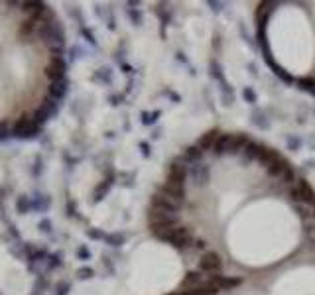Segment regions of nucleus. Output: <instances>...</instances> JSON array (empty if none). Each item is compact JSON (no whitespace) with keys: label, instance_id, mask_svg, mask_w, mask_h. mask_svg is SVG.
Returning a JSON list of instances; mask_svg holds the SVG:
<instances>
[{"label":"nucleus","instance_id":"35","mask_svg":"<svg viewBox=\"0 0 315 295\" xmlns=\"http://www.w3.org/2000/svg\"><path fill=\"white\" fill-rule=\"evenodd\" d=\"M50 228H52V222H50V221H41V222H39V230H43V232H48Z\"/></svg>","mask_w":315,"mask_h":295},{"label":"nucleus","instance_id":"40","mask_svg":"<svg viewBox=\"0 0 315 295\" xmlns=\"http://www.w3.org/2000/svg\"><path fill=\"white\" fill-rule=\"evenodd\" d=\"M169 295H191L189 289H182V291H175V293H169Z\"/></svg>","mask_w":315,"mask_h":295},{"label":"nucleus","instance_id":"21","mask_svg":"<svg viewBox=\"0 0 315 295\" xmlns=\"http://www.w3.org/2000/svg\"><path fill=\"white\" fill-rule=\"evenodd\" d=\"M203 150L199 146H189L186 150V160H189L191 164H199L201 162V158H203Z\"/></svg>","mask_w":315,"mask_h":295},{"label":"nucleus","instance_id":"23","mask_svg":"<svg viewBox=\"0 0 315 295\" xmlns=\"http://www.w3.org/2000/svg\"><path fill=\"white\" fill-rule=\"evenodd\" d=\"M16 209H18V213H22V215H26L28 211H32V209H30V197L18 195V197H16Z\"/></svg>","mask_w":315,"mask_h":295},{"label":"nucleus","instance_id":"12","mask_svg":"<svg viewBox=\"0 0 315 295\" xmlns=\"http://www.w3.org/2000/svg\"><path fill=\"white\" fill-rule=\"evenodd\" d=\"M248 146V138L246 134H233L231 144H229V152L227 154H241L244 152V148Z\"/></svg>","mask_w":315,"mask_h":295},{"label":"nucleus","instance_id":"19","mask_svg":"<svg viewBox=\"0 0 315 295\" xmlns=\"http://www.w3.org/2000/svg\"><path fill=\"white\" fill-rule=\"evenodd\" d=\"M280 158V154L276 152V150H270V148H264L262 150V154H260V158H258V162L262 164L264 167H268L272 162H276Z\"/></svg>","mask_w":315,"mask_h":295},{"label":"nucleus","instance_id":"36","mask_svg":"<svg viewBox=\"0 0 315 295\" xmlns=\"http://www.w3.org/2000/svg\"><path fill=\"white\" fill-rule=\"evenodd\" d=\"M77 256H79V258H89V250H87V248H79Z\"/></svg>","mask_w":315,"mask_h":295},{"label":"nucleus","instance_id":"10","mask_svg":"<svg viewBox=\"0 0 315 295\" xmlns=\"http://www.w3.org/2000/svg\"><path fill=\"white\" fill-rule=\"evenodd\" d=\"M205 283L203 272H187L184 281H182V287L184 289H197Z\"/></svg>","mask_w":315,"mask_h":295},{"label":"nucleus","instance_id":"6","mask_svg":"<svg viewBox=\"0 0 315 295\" xmlns=\"http://www.w3.org/2000/svg\"><path fill=\"white\" fill-rule=\"evenodd\" d=\"M152 207L162 209V211H169V213H177L182 203H177L173 197H169L164 191H156V193L152 195Z\"/></svg>","mask_w":315,"mask_h":295},{"label":"nucleus","instance_id":"13","mask_svg":"<svg viewBox=\"0 0 315 295\" xmlns=\"http://www.w3.org/2000/svg\"><path fill=\"white\" fill-rule=\"evenodd\" d=\"M219 136H221V132H219V130H209L207 134L201 136V140H199V144H197V146L201 148L203 152H207V150H213L215 144H217V140H219Z\"/></svg>","mask_w":315,"mask_h":295},{"label":"nucleus","instance_id":"15","mask_svg":"<svg viewBox=\"0 0 315 295\" xmlns=\"http://www.w3.org/2000/svg\"><path fill=\"white\" fill-rule=\"evenodd\" d=\"M167 177H171V179H175V181H182V183H186L187 179V166H184L182 162H173L171 167H169V175Z\"/></svg>","mask_w":315,"mask_h":295},{"label":"nucleus","instance_id":"16","mask_svg":"<svg viewBox=\"0 0 315 295\" xmlns=\"http://www.w3.org/2000/svg\"><path fill=\"white\" fill-rule=\"evenodd\" d=\"M50 197H46V195H41V193H36L34 197H30V209L32 211H36V213H43L48 207H50Z\"/></svg>","mask_w":315,"mask_h":295},{"label":"nucleus","instance_id":"24","mask_svg":"<svg viewBox=\"0 0 315 295\" xmlns=\"http://www.w3.org/2000/svg\"><path fill=\"white\" fill-rule=\"evenodd\" d=\"M105 242L109 244V246H122L124 244V234L122 232H114V234H107V238Z\"/></svg>","mask_w":315,"mask_h":295},{"label":"nucleus","instance_id":"38","mask_svg":"<svg viewBox=\"0 0 315 295\" xmlns=\"http://www.w3.org/2000/svg\"><path fill=\"white\" fill-rule=\"evenodd\" d=\"M6 134H8V130H6V122H2V124H0V138H6Z\"/></svg>","mask_w":315,"mask_h":295},{"label":"nucleus","instance_id":"8","mask_svg":"<svg viewBox=\"0 0 315 295\" xmlns=\"http://www.w3.org/2000/svg\"><path fill=\"white\" fill-rule=\"evenodd\" d=\"M209 281L221 291V289H233V287H237V285H241L242 279L241 277H229V276H221V274H215V276H209Z\"/></svg>","mask_w":315,"mask_h":295},{"label":"nucleus","instance_id":"29","mask_svg":"<svg viewBox=\"0 0 315 295\" xmlns=\"http://www.w3.org/2000/svg\"><path fill=\"white\" fill-rule=\"evenodd\" d=\"M252 122L258 124L260 128H268V122L264 120V114H262V112H254V114H252Z\"/></svg>","mask_w":315,"mask_h":295},{"label":"nucleus","instance_id":"18","mask_svg":"<svg viewBox=\"0 0 315 295\" xmlns=\"http://www.w3.org/2000/svg\"><path fill=\"white\" fill-rule=\"evenodd\" d=\"M231 138H233V134H221L219 140H217V144H215V148H213V152H215L217 156L227 154V152H229V144H231Z\"/></svg>","mask_w":315,"mask_h":295},{"label":"nucleus","instance_id":"14","mask_svg":"<svg viewBox=\"0 0 315 295\" xmlns=\"http://www.w3.org/2000/svg\"><path fill=\"white\" fill-rule=\"evenodd\" d=\"M37 28H39V24L37 22H34V20L26 18L22 24H20L18 28V36L22 37V39H28V37H32V34H36Z\"/></svg>","mask_w":315,"mask_h":295},{"label":"nucleus","instance_id":"3","mask_svg":"<svg viewBox=\"0 0 315 295\" xmlns=\"http://www.w3.org/2000/svg\"><path fill=\"white\" fill-rule=\"evenodd\" d=\"M65 71H67V63L63 57H50L48 65L43 67V75L50 79V83H57L65 79Z\"/></svg>","mask_w":315,"mask_h":295},{"label":"nucleus","instance_id":"41","mask_svg":"<svg viewBox=\"0 0 315 295\" xmlns=\"http://www.w3.org/2000/svg\"><path fill=\"white\" fill-rule=\"evenodd\" d=\"M311 217H313V221H315V209L311 211Z\"/></svg>","mask_w":315,"mask_h":295},{"label":"nucleus","instance_id":"37","mask_svg":"<svg viewBox=\"0 0 315 295\" xmlns=\"http://www.w3.org/2000/svg\"><path fill=\"white\" fill-rule=\"evenodd\" d=\"M193 246H195L197 250H205V240H195Z\"/></svg>","mask_w":315,"mask_h":295},{"label":"nucleus","instance_id":"28","mask_svg":"<svg viewBox=\"0 0 315 295\" xmlns=\"http://www.w3.org/2000/svg\"><path fill=\"white\" fill-rule=\"evenodd\" d=\"M93 276H95L93 268H81V270H77V277L79 279H91Z\"/></svg>","mask_w":315,"mask_h":295},{"label":"nucleus","instance_id":"26","mask_svg":"<svg viewBox=\"0 0 315 295\" xmlns=\"http://www.w3.org/2000/svg\"><path fill=\"white\" fill-rule=\"evenodd\" d=\"M282 181H284V183H288V185H292L294 181H296V173H294V169H292V167H288V169L282 173Z\"/></svg>","mask_w":315,"mask_h":295},{"label":"nucleus","instance_id":"2","mask_svg":"<svg viewBox=\"0 0 315 295\" xmlns=\"http://www.w3.org/2000/svg\"><path fill=\"white\" fill-rule=\"evenodd\" d=\"M290 197H292L296 203L315 205V191L311 189V185L307 183L305 179H297L296 187L290 189Z\"/></svg>","mask_w":315,"mask_h":295},{"label":"nucleus","instance_id":"27","mask_svg":"<svg viewBox=\"0 0 315 295\" xmlns=\"http://www.w3.org/2000/svg\"><path fill=\"white\" fill-rule=\"evenodd\" d=\"M69 289H71V283H69V281H59L54 295H67L69 293Z\"/></svg>","mask_w":315,"mask_h":295},{"label":"nucleus","instance_id":"17","mask_svg":"<svg viewBox=\"0 0 315 295\" xmlns=\"http://www.w3.org/2000/svg\"><path fill=\"white\" fill-rule=\"evenodd\" d=\"M288 167H290V164H288V162L280 156L276 162H272L270 166L266 167V173H268V175H272V177H282V173H284Z\"/></svg>","mask_w":315,"mask_h":295},{"label":"nucleus","instance_id":"33","mask_svg":"<svg viewBox=\"0 0 315 295\" xmlns=\"http://www.w3.org/2000/svg\"><path fill=\"white\" fill-rule=\"evenodd\" d=\"M242 94H244V99H246L250 105H254V103H256V94L252 92V89H244V91H242Z\"/></svg>","mask_w":315,"mask_h":295},{"label":"nucleus","instance_id":"32","mask_svg":"<svg viewBox=\"0 0 315 295\" xmlns=\"http://www.w3.org/2000/svg\"><path fill=\"white\" fill-rule=\"evenodd\" d=\"M61 256H59V254H54V256H48V260H50V266H48V268H50V270H56V268H59V266H61Z\"/></svg>","mask_w":315,"mask_h":295},{"label":"nucleus","instance_id":"25","mask_svg":"<svg viewBox=\"0 0 315 295\" xmlns=\"http://www.w3.org/2000/svg\"><path fill=\"white\" fill-rule=\"evenodd\" d=\"M112 185V179H105V183L101 185V187H97V191H95V199L99 201V199H103V195L109 191V187Z\"/></svg>","mask_w":315,"mask_h":295},{"label":"nucleus","instance_id":"4","mask_svg":"<svg viewBox=\"0 0 315 295\" xmlns=\"http://www.w3.org/2000/svg\"><path fill=\"white\" fill-rule=\"evenodd\" d=\"M222 268V260L217 252H203L201 254V260H199V272H203L207 276H215L219 274Z\"/></svg>","mask_w":315,"mask_h":295},{"label":"nucleus","instance_id":"5","mask_svg":"<svg viewBox=\"0 0 315 295\" xmlns=\"http://www.w3.org/2000/svg\"><path fill=\"white\" fill-rule=\"evenodd\" d=\"M148 219H150V226H169V224H177L179 222V215L152 207Z\"/></svg>","mask_w":315,"mask_h":295},{"label":"nucleus","instance_id":"22","mask_svg":"<svg viewBox=\"0 0 315 295\" xmlns=\"http://www.w3.org/2000/svg\"><path fill=\"white\" fill-rule=\"evenodd\" d=\"M32 118H34L37 124L43 128V124H46V122L52 118V114H50V112H46L43 109H41V107H36V109L32 111Z\"/></svg>","mask_w":315,"mask_h":295},{"label":"nucleus","instance_id":"9","mask_svg":"<svg viewBox=\"0 0 315 295\" xmlns=\"http://www.w3.org/2000/svg\"><path fill=\"white\" fill-rule=\"evenodd\" d=\"M187 177H191L195 185H205L209 181V169L201 164H191V167L187 169Z\"/></svg>","mask_w":315,"mask_h":295},{"label":"nucleus","instance_id":"31","mask_svg":"<svg viewBox=\"0 0 315 295\" xmlns=\"http://www.w3.org/2000/svg\"><path fill=\"white\" fill-rule=\"evenodd\" d=\"M158 116H160V112H154V114H146V112H144V114H142V124H154V122H156V120H158Z\"/></svg>","mask_w":315,"mask_h":295},{"label":"nucleus","instance_id":"20","mask_svg":"<svg viewBox=\"0 0 315 295\" xmlns=\"http://www.w3.org/2000/svg\"><path fill=\"white\" fill-rule=\"evenodd\" d=\"M262 150H264V146H260V144H256V142H248V146L244 148V158L250 162V160H258L260 154H262Z\"/></svg>","mask_w":315,"mask_h":295},{"label":"nucleus","instance_id":"30","mask_svg":"<svg viewBox=\"0 0 315 295\" xmlns=\"http://www.w3.org/2000/svg\"><path fill=\"white\" fill-rule=\"evenodd\" d=\"M296 211H297V215L303 217V219H309V217H311V211L307 209V205H303V203L296 205Z\"/></svg>","mask_w":315,"mask_h":295},{"label":"nucleus","instance_id":"11","mask_svg":"<svg viewBox=\"0 0 315 295\" xmlns=\"http://www.w3.org/2000/svg\"><path fill=\"white\" fill-rule=\"evenodd\" d=\"M65 92H67V79L48 85V96L54 99V101H61L65 96Z\"/></svg>","mask_w":315,"mask_h":295},{"label":"nucleus","instance_id":"7","mask_svg":"<svg viewBox=\"0 0 315 295\" xmlns=\"http://www.w3.org/2000/svg\"><path fill=\"white\" fill-rule=\"evenodd\" d=\"M160 191H164L169 197H173L177 203L184 205V201H186V183L175 181V179H171V177H167L166 183L160 187Z\"/></svg>","mask_w":315,"mask_h":295},{"label":"nucleus","instance_id":"1","mask_svg":"<svg viewBox=\"0 0 315 295\" xmlns=\"http://www.w3.org/2000/svg\"><path fill=\"white\" fill-rule=\"evenodd\" d=\"M39 132H41V126L32 118V112H22L18 118L14 120L12 128H10V134H12V136L24 138V140L34 138V136H37Z\"/></svg>","mask_w":315,"mask_h":295},{"label":"nucleus","instance_id":"39","mask_svg":"<svg viewBox=\"0 0 315 295\" xmlns=\"http://www.w3.org/2000/svg\"><path fill=\"white\" fill-rule=\"evenodd\" d=\"M140 148H142L144 156H150V146H148V144H140Z\"/></svg>","mask_w":315,"mask_h":295},{"label":"nucleus","instance_id":"34","mask_svg":"<svg viewBox=\"0 0 315 295\" xmlns=\"http://www.w3.org/2000/svg\"><path fill=\"white\" fill-rule=\"evenodd\" d=\"M89 236H91V238H107V234H105V232H101V230H89Z\"/></svg>","mask_w":315,"mask_h":295}]
</instances>
